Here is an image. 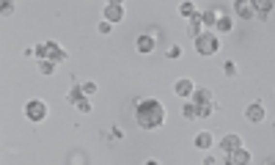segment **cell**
<instances>
[{"mask_svg": "<svg viewBox=\"0 0 275 165\" xmlns=\"http://www.w3.org/2000/svg\"><path fill=\"white\" fill-rule=\"evenodd\" d=\"M220 149H223L226 154H231V151L242 149V138L237 132H229V135H223V140H220Z\"/></svg>", "mask_w": 275, "mask_h": 165, "instance_id": "7c38bea8", "label": "cell"}, {"mask_svg": "<svg viewBox=\"0 0 275 165\" xmlns=\"http://www.w3.org/2000/svg\"><path fill=\"white\" fill-rule=\"evenodd\" d=\"M234 11H237L240 19H253L256 17V3H253V0H237V3H234Z\"/></svg>", "mask_w": 275, "mask_h": 165, "instance_id": "9c48e42d", "label": "cell"}, {"mask_svg": "<svg viewBox=\"0 0 275 165\" xmlns=\"http://www.w3.org/2000/svg\"><path fill=\"white\" fill-rule=\"evenodd\" d=\"M212 99H215V94L209 88H196V94H193V102H198V105H215Z\"/></svg>", "mask_w": 275, "mask_h": 165, "instance_id": "e0dca14e", "label": "cell"}, {"mask_svg": "<svg viewBox=\"0 0 275 165\" xmlns=\"http://www.w3.org/2000/svg\"><path fill=\"white\" fill-rule=\"evenodd\" d=\"M14 9H17V6H14L11 0H6V3L0 6V14H3V17H11V14H14Z\"/></svg>", "mask_w": 275, "mask_h": 165, "instance_id": "484cf974", "label": "cell"}, {"mask_svg": "<svg viewBox=\"0 0 275 165\" xmlns=\"http://www.w3.org/2000/svg\"><path fill=\"white\" fill-rule=\"evenodd\" d=\"M173 94L187 102V99H193V94H196V83H193L190 77H179L176 83H173Z\"/></svg>", "mask_w": 275, "mask_h": 165, "instance_id": "5b68a950", "label": "cell"}, {"mask_svg": "<svg viewBox=\"0 0 275 165\" xmlns=\"http://www.w3.org/2000/svg\"><path fill=\"white\" fill-rule=\"evenodd\" d=\"M143 165H160V163H157V160H146Z\"/></svg>", "mask_w": 275, "mask_h": 165, "instance_id": "1f68e13d", "label": "cell"}, {"mask_svg": "<svg viewBox=\"0 0 275 165\" xmlns=\"http://www.w3.org/2000/svg\"><path fill=\"white\" fill-rule=\"evenodd\" d=\"M187 30H190V36H193V39H198L201 33H206L204 22H201V11H198V17H193V19L187 22Z\"/></svg>", "mask_w": 275, "mask_h": 165, "instance_id": "ac0fdd59", "label": "cell"}, {"mask_svg": "<svg viewBox=\"0 0 275 165\" xmlns=\"http://www.w3.org/2000/svg\"><path fill=\"white\" fill-rule=\"evenodd\" d=\"M168 121V110H165V105L160 99H138L135 102V124L140 130H160L163 124Z\"/></svg>", "mask_w": 275, "mask_h": 165, "instance_id": "6da1fadb", "label": "cell"}, {"mask_svg": "<svg viewBox=\"0 0 275 165\" xmlns=\"http://www.w3.org/2000/svg\"><path fill=\"white\" fill-rule=\"evenodd\" d=\"M124 17H127V9H124V3H107L102 11V19L105 22H110V25H116V22H124Z\"/></svg>", "mask_w": 275, "mask_h": 165, "instance_id": "277c9868", "label": "cell"}, {"mask_svg": "<svg viewBox=\"0 0 275 165\" xmlns=\"http://www.w3.org/2000/svg\"><path fill=\"white\" fill-rule=\"evenodd\" d=\"M223 75H226V77H237V75H240V69H237V63H234V61H226L223 63Z\"/></svg>", "mask_w": 275, "mask_h": 165, "instance_id": "603a6c76", "label": "cell"}, {"mask_svg": "<svg viewBox=\"0 0 275 165\" xmlns=\"http://www.w3.org/2000/svg\"><path fill=\"white\" fill-rule=\"evenodd\" d=\"M217 14H220V9L201 11V22H204V28H206V30H215V25H217Z\"/></svg>", "mask_w": 275, "mask_h": 165, "instance_id": "9a60e30c", "label": "cell"}, {"mask_svg": "<svg viewBox=\"0 0 275 165\" xmlns=\"http://www.w3.org/2000/svg\"><path fill=\"white\" fill-rule=\"evenodd\" d=\"M273 127H275V121H273Z\"/></svg>", "mask_w": 275, "mask_h": 165, "instance_id": "d6a6232c", "label": "cell"}, {"mask_svg": "<svg viewBox=\"0 0 275 165\" xmlns=\"http://www.w3.org/2000/svg\"><path fill=\"white\" fill-rule=\"evenodd\" d=\"M261 165H275V157H267V160H264Z\"/></svg>", "mask_w": 275, "mask_h": 165, "instance_id": "4dcf8cb0", "label": "cell"}, {"mask_svg": "<svg viewBox=\"0 0 275 165\" xmlns=\"http://www.w3.org/2000/svg\"><path fill=\"white\" fill-rule=\"evenodd\" d=\"M55 69H58V63H52V61H39V75H44V77H52V75H55Z\"/></svg>", "mask_w": 275, "mask_h": 165, "instance_id": "44dd1931", "label": "cell"}, {"mask_svg": "<svg viewBox=\"0 0 275 165\" xmlns=\"http://www.w3.org/2000/svg\"><path fill=\"white\" fill-rule=\"evenodd\" d=\"M80 88H83V94H86V96H94L96 91H99V86H96V83H91V80H86V83H80Z\"/></svg>", "mask_w": 275, "mask_h": 165, "instance_id": "d4e9b609", "label": "cell"}, {"mask_svg": "<svg viewBox=\"0 0 275 165\" xmlns=\"http://www.w3.org/2000/svg\"><path fill=\"white\" fill-rule=\"evenodd\" d=\"M193 44H196V52L201 55V58H212V55H217V52H220V36H217L215 30H206V33H201Z\"/></svg>", "mask_w": 275, "mask_h": 165, "instance_id": "7a4b0ae2", "label": "cell"}, {"mask_svg": "<svg viewBox=\"0 0 275 165\" xmlns=\"http://www.w3.org/2000/svg\"><path fill=\"white\" fill-rule=\"evenodd\" d=\"M86 99H88V96L83 94V88H80L77 83H75V86H72V91L66 94V102L72 105V107H77V105H80V102H86Z\"/></svg>", "mask_w": 275, "mask_h": 165, "instance_id": "5bb4252c", "label": "cell"}, {"mask_svg": "<svg viewBox=\"0 0 275 165\" xmlns=\"http://www.w3.org/2000/svg\"><path fill=\"white\" fill-rule=\"evenodd\" d=\"M110 140H124V130H121V127H113V130H110Z\"/></svg>", "mask_w": 275, "mask_h": 165, "instance_id": "f1b7e54d", "label": "cell"}, {"mask_svg": "<svg viewBox=\"0 0 275 165\" xmlns=\"http://www.w3.org/2000/svg\"><path fill=\"white\" fill-rule=\"evenodd\" d=\"M165 58H171V61H179V58H182V47H179V44H171V47L165 50Z\"/></svg>", "mask_w": 275, "mask_h": 165, "instance_id": "cb8c5ba5", "label": "cell"}, {"mask_svg": "<svg viewBox=\"0 0 275 165\" xmlns=\"http://www.w3.org/2000/svg\"><path fill=\"white\" fill-rule=\"evenodd\" d=\"M77 110H80V113H91V110H94V105H91V99H86V102H80V105H77Z\"/></svg>", "mask_w": 275, "mask_h": 165, "instance_id": "83f0119b", "label": "cell"}, {"mask_svg": "<svg viewBox=\"0 0 275 165\" xmlns=\"http://www.w3.org/2000/svg\"><path fill=\"white\" fill-rule=\"evenodd\" d=\"M234 30V14L231 11H223L220 9V14H217V25H215V33H231Z\"/></svg>", "mask_w": 275, "mask_h": 165, "instance_id": "ba28073f", "label": "cell"}, {"mask_svg": "<svg viewBox=\"0 0 275 165\" xmlns=\"http://www.w3.org/2000/svg\"><path fill=\"white\" fill-rule=\"evenodd\" d=\"M250 163H253V160H250L248 149H237L231 154H226V165H250Z\"/></svg>", "mask_w": 275, "mask_h": 165, "instance_id": "8fae6325", "label": "cell"}, {"mask_svg": "<svg viewBox=\"0 0 275 165\" xmlns=\"http://www.w3.org/2000/svg\"><path fill=\"white\" fill-rule=\"evenodd\" d=\"M201 165H215V157H212V154H206V157H204V163H201Z\"/></svg>", "mask_w": 275, "mask_h": 165, "instance_id": "f546056e", "label": "cell"}, {"mask_svg": "<svg viewBox=\"0 0 275 165\" xmlns=\"http://www.w3.org/2000/svg\"><path fill=\"white\" fill-rule=\"evenodd\" d=\"M182 116H184L187 121H198V102L187 99V102L182 105Z\"/></svg>", "mask_w": 275, "mask_h": 165, "instance_id": "d6986e66", "label": "cell"}, {"mask_svg": "<svg viewBox=\"0 0 275 165\" xmlns=\"http://www.w3.org/2000/svg\"><path fill=\"white\" fill-rule=\"evenodd\" d=\"M264 116H267V110H264V105L261 102H253V105L245 107V121L248 124H261L264 121Z\"/></svg>", "mask_w": 275, "mask_h": 165, "instance_id": "52a82bcc", "label": "cell"}, {"mask_svg": "<svg viewBox=\"0 0 275 165\" xmlns=\"http://www.w3.org/2000/svg\"><path fill=\"white\" fill-rule=\"evenodd\" d=\"M96 30H99V36H110L113 25H110V22H105V19H102V22H99V25H96Z\"/></svg>", "mask_w": 275, "mask_h": 165, "instance_id": "4316f807", "label": "cell"}, {"mask_svg": "<svg viewBox=\"0 0 275 165\" xmlns=\"http://www.w3.org/2000/svg\"><path fill=\"white\" fill-rule=\"evenodd\" d=\"M47 47H50V58L47 61H52V63H63L69 58V52L61 47V44H55V42H47Z\"/></svg>", "mask_w": 275, "mask_h": 165, "instance_id": "4fadbf2b", "label": "cell"}, {"mask_svg": "<svg viewBox=\"0 0 275 165\" xmlns=\"http://www.w3.org/2000/svg\"><path fill=\"white\" fill-rule=\"evenodd\" d=\"M179 17L182 19H193V17H198V6L196 3H190V0H184V3H179Z\"/></svg>", "mask_w": 275, "mask_h": 165, "instance_id": "2e32d148", "label": "cell"}, {"mask_svg": "<svg viewBox=\"0 0 275 165\" xmlns=\"http://www.w3.org/2000/svg\"><path fill=\"white\" fill-rule=\"evenodd\" d=\"M47 113H50V107H47V102L39 99V96H33V99H28L25 102V119L28 121L42 124L44 119H47Z\"/></svg>", "mask_w": 275, "mask_h": 165, "instance_id": "3957f363", "label": "cell"}, {"mask_svg": "<svg viewBox=\"0 0 275 165\" xmlns=\"http://www.w3.org/2000/svg\"><path fill=\"white\" fill-rule=\"evenodd\" d=\"M253 3H256V14L259 17H267V14L275 9V0H253Z\"/></svg>", "mask_w": 275, "mask_h": 165, "instance_id": "ffe728a7", "label": "cell"}, {"mask_svg": "<svg viewBox=\"0 0 275 165\" xmlns=\"http://www.w3.org/2000/svg\"><path fill=\"white\" fill-rule=\"evenodd\" d=\"M50 58V47H47V42L36 44V61H47Z\"/></svg>", "mask_w": 275, "mask_h": 165, "instance_id": "7402d4cb", "label": "cell"}, {"mask_svg": "<svg viewBox=\"0 0 275 165\" xmlns=\"http://www.w3.org/2000/svg\"><path fill=\"white\" fill-rule=\"evenodd\" d=\"M193 143H196V149H201V151H209V149L215 146V135L209 130H201V132H196Z\"/></svg>", "mask_w": 275, "mask_h": 165, "instance_id": "30bf717a", "label": "cell"}, {"mask_svg": "<svg viewBox=\"0 0 275 165\" xmlns=\"http://www.w3.org/2000/svg\"><path fill=\"white\" fill-rule=\"evenodd\" d=\"M154 47H157L154 33H140L135 39V50L140 52V55H152V52H154Z\"/></svg>", "mask_w": 275, "mask_h": 165, "instance_id": "8992f818", "label": "cell"}]
</instances>
